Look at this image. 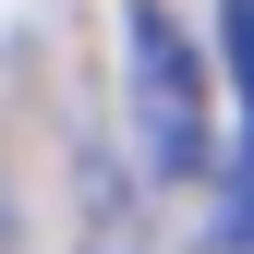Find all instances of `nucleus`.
<instances>
[{
  "label": "nucleus",
  "mask_w": 254,
  "mask_h": 254,
  "mask_svg": "<svg viewBox=\"0 0 254 254\" xmlns=\"http://www.w3.org/2000/svg\"><path fill=\"white\" fill-rule=\"evenodd\" d=\"M121 109H133L145 182H206L218 170V97H206L194 37L170 24V0H133L121 12Z\"/></svg>",
  "instance_id": "1"
},
{
  "label": "nucleus",
  "mask_w": 254,
  "mask_h": 254,
  "mask_svg": "<svg viewBox=\"0 0 254 254\" xmlns=\"http://www.w3.org/2000/svg\"><path fill=\"white\" fill-rule=\"evenodd\" d=\"M85 254H182L170 218H145L133 194H97V218H85Z\"/></svg>",
  "instance_id": "2"
},
{
  "label": "nucleus",
  "mask_w": 254,
  "mask_h": 254,
  "mask_svg": "<svg viewBox=\"0 0 254 254\" xmlns=\"http://www.w3.org/2000/svg\"><path fill=\"white\" fill-rule=\"evenodd\" d=\"M218 49H230V97H242V133H254V0H218Z\"/></svg>",
  "instance_id": "3"
},
{
  "label": "nucleus",
  "mask_w": 254,
  "mask_h": 254,
  "mask_svg": "<svg viewBox=\"0 0 254 254\" xmlns=\"http://www.w3.org/2000/svg\"><path fill=\"white\" fill-rule=\"evenodd\" d=\"M218 194H230V254H254V133H242L230 170H218Z\"/></svg>",
  "instance_id": "4"
}]
</instances>
